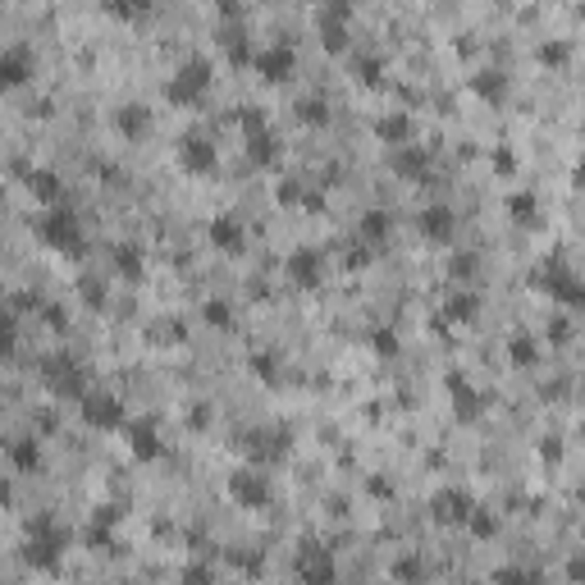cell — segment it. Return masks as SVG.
Masks as SVG:
<instances>
[{
    "label": "cell",
    "mask_w": 585,
    "mask_h": 585,
    "mask_svg": "<svg viewBox=\"0 0 585 585\" xmlns=\"http://www.w3.org/2000/svg\"><path fill=\"white\" fill-rule=\"evenodd\" d=\"M572 334H576V330H572V321H567V316H558V321L549 325V338H554V343H572Z\"/></svg>",
    "instance_id": "cell-42"
},
{
    "label": "cell",
    "mask_w": 585,
    "mask_h": 585,
    "mask_svg": "<svg viewBox=\"0 0 585 585\" xmlns=\"http://www.w3.org/2000/svg\"><path fill=\"white\" fill-rule=\"evenodd\" d=\"M394 170L403 179H425V170H430V151H425V146H403L394 155Z\"/></svg>",
    "instance_id": "cell-23"
},
{
    "label": "cell",
    "mask_w": 585,
    "mask_h": 585,
    "mask_svg": "<svg viewBox=\"0 0 585 585\" xmlns=\"http://www.w3.org/2000/svg\"><path fill=\"white\" fill-rule=\"evenodd\" d=\"M14 343H19L14 311H10V306H0V357H10V353H14Z\"/></svg>",
    "instance_id": "cell-33"
},
{
    "label": "cell",
    "mask_w": 585,
    "mask_h": 585,
    "mask_svg": "<svg viewBox=\"0 0 585 585\" xmlns=\"http://www.w3.org/2000/svg\"><path fill=\"white\" fill-rule=\"evenodd\" d=\"M288 280H293L297 288H321V280H325V256H321L316 247L293 252V256H288Z\"/></svg>",
    "instance_id": "cell-8"
},
{
    "label": "cell",
    "mask_w": 585,
    "mask_h": 585,
    "mask_svg": "<svg viewBox=\"0 0 585 585\" xmlns=\"http://www.w3.org/2000/svg\"><path fill=\"white\" fill-rule=\"evenodd\" d=\"M503 88H508V78L494 73V69L472 78V92H476V96H485V101H498V96H503Z\"/></svg>",
    "instance_id": "cell-28"
},
{
    "label": "cell",
    "mask_w": 585,
    "mask_h": 585,
    "mask_svg": "<svg viewBox=\"0 0 585 585\" xmlns=\"http://www.w3.org/2000/svg\"><path fill=\"white\" fill-rule=\"evenodd\" d=\"M23 179H28V192L37 202H46V206H55L60 197H64V183L51 174V170H23Z\"/></svg>",
    "instance_id": "cell-19"
},
{
    "label": "cell",
    "mask_w": 585,
    "mask_h": 585,
    "mask_svg": "<svg viewBox=\"0 0 585 585\" xmlns=\"http://www.w3.org/2000/svg\"><path fill=\"white\" fill-rule=\"evenodd\" d=\"M567 55H572V46H567V42H554V46H539V60H544V64H563Z\"/></svg>",
    "instance_id": "cell-41"
},
{
    "label": "cell",
    "mask_w": 585,
    "mask_h": 585,
    "mask_svg": "<svg viewBox=\"0 0 585 585\" xmlns=\"http://www.w3.org/2000/svg\"><path fill=\"white\" fill-rule=\"evenodd\" d=\"M32 78V55L23 51V46H14V51H0V96L5 92H14V88H23Z\"/></svg>",
    "instance_id": "cell-12"
},
{
    "label": "cell",
    "mask_w": 585,
    "mask_h": 585,
    "mask_svg": "<svg viewBox=\"0 0 585 585\" xmlns=\"http://www.w3.org/2000/svg\"><path fill=\"white\" fill-rule=\"evenodd\" d=\"M105 10H110L114 19H124V23H133V19H142V14L151 10V0H105Z\"/></svg>",
    "instance_id": "cell-32"
},
{
    "label": "cell",
    "mask_w": 585,
    "mask_h": 585,
    "mask_svg": "<svg viewBox=\"0 0 585 585\" xmlns=\"http://www.w3.org/2000/svg\"><path fill=\"white\" fill-rule=\"evenodd\" d=\"M124 435H129V453L138 462H155L165 453V444H161V435H155L151 421H124Z\"/></svg>",
    "instance_id": "cell-11"
},
{
    "label": "cell",
    "mask_w": 585,
    "mask_h": 585,
    "mask_svg": "<svg viewBox=\"0 0 585 585\" xmlns=\"http://www.w3.org/2000/svg\"><path fill=\"white\" fill-rule=\"evenodd\" d=\"M321 46H325L330 55H338V51L347 46V28H343V19H334V14H321Z\"/></svg>",
    "instance_id": "cell-26"
},
{
    "label": "cell",
    "mask_w": 585,
    "mask_h": 585,
    "mask_svg": "<svg viewBox=\"0 0 585 585\" xmlns=\"http://www.w3.org/2000/svg\"><path fill=\"white\" fill-rule=\"evenodd\" d=\"M211 78H215V64L206 60V55H197V60H188L170 83H165V96H170V105H197L202 101V92L211 88Z\"/></svg>",
    "instance_id": "cell-2"
},
{
    "label": "cell",
    "mask_w": 585,
    "mask_h": 585,
    "mask_svg": "<svg viewBox=\"0 0 585 585\" xmlns=\"http://www.w3.org/2000/svg\"><path fill=\"white\" fill-rule=\"evenodd\" d=\"M448 394H453V403H457V421H476L481 412H485V398H481V389H472L466 384V375L462 371H448Z\"/></svg>",
    "instance_id": "cell-13"
},
{
    "label": "cell",
    "mask_w": 585,
    "mask_h": 585,
    "mask_svg": "<svg viewBox=\"0 0 585 585\" xmlns=\"http://www.w3.org/2000/svg\"><path fill=\"white\" fill-rule=\"evenodd\" d=\"M46 384L55 389L60 398H83V394H88L83 371H78L69 357H55V362H46Z\"/></svg>",
    "instance_id": "cell-10"
},
{
    "label": "cell",
    "mask_w": 585,
    "mask_h": 585,
    "mask_svg": "<svg viewBox=\"0 0 585 585\" xmlns=\"http://www.w3.org/2000/svg\"><path fill=\"white\" fill-rule=\"evenodd\" d=\"M494 174H503V179H513V174H517V155H513L508 146H498V151H494Z\"/></svg>",
    "instance_id": "cell-40"
},
{
    "label": "cell",
    "mask_w": 585,
    "mask_h": 585,
    "mask_svg": "<svg viewBox=\"0 0 585 585\" xmlns=\"http://www.w3.org/2000/svg\"><path fill=\"white\" fill-rule=\"evenodd\" d=\"M78 412L92 430H124V403L110 394H83L78 398Z\"/></svg>",
    "instance_id": "cell-4"
},
{
    "label": "cell",
    "mask_w": 585,
    "mask_h": 585,
    "mask_svg": "<svg viewBox=\"0 0 585 585\" xmlns=\"http://www.w3.org/2000/svg\"><path fill=\"white\" fill-rule=\"evenodd\" d=\"M10 462H14V472H37V466H42V448H37V435L14 439V444H10Z\"/></svg>",
    "instance_id": "cell-25"
},
{
    "label": "cell",
    "mask_w": 585,
    "mask_h": 585,
    "mask_svg": "<svg viewBox=\"0 0 585 585\" xmlns=\"http://www.w3.org/2000/svg\"><path fill=\"white\" fill-rule=\"evenodd\" d=\"M371 261V243L366 247H353V252H347V265H366Z\"/></svg>",
    "instance_id": "cell-46"
},
{
    "label": "cell",
    "mask_w": 585,
    "mask_h": 585,
    "mask_svg": "<svg viewBox=\"0 0 585 585\" xmlns=\"http://www.w3.org/2000/svg\"><path fill=\"white\" fill-rule=\"evenodd\" d=\"M407 133H412V120H407L403 110H398V114H384V120L375 124V138H380V142H389V146H403V142H407Z\"/></svg>",
    "instance_id": "cell-24"
},
{
    "label": "cell",
    "mask_w": 585,
    "mask_h": 585,
    "mask_svg": "<svg viewBox=\"0 0 585 585\" xmlns=\"http://www.w3.org/2000/svg\"><path fill=\"white\" fill-rule=\"evenodd\" d=\"M476 311H481V297L476 293H453L444 302V311L435 316V330H448L453 321H476Z\"/></svg>",
    "instance_id": "cell-17"
},
{
    "label": "cell",
    "mask_w": 585,
    "mask_h": 585,
    "mask_svg": "<svg viewBox=\"0 0 585 585\" xmlns=\"http://www.w3.org/2000/svg\"><path fill=\"white\" fill-rule=\"evenodd\" d=\"M78 288H83V302H88V306H101V302H105V297H101V284H96V280H83Z\"/></svg>",
    "instance_id": "cell-44"
},
{
    "label": "cell",
    "mask_w": 585,
    "mask_h": 585,
    "mask_svg": "<svg viewBox=\"0 0 585 585\" xmlns=\"http://www.w3.org/2000/svg\"><path fill=\"white\" fill-rule=\"evenodd\" d=\"M448 270H453V280H472L476 270H481V261H476V252H457V256L448 261Z\"/></svg>",
    "instance_id": "cell-36"
},
{
    "label": "cell",
    "mask_w": 585,
    "mask_h": 585,
    "mask_svg": "<svg viewBox=\"0 0 585 585\" xmlns=\"http://www.w3.org/2000/svg\"><path fill=\"white\" fill-rule=\"evenodd\" d=\"M357 83L380 88V83H384V64H380V60H357Z\"/></svg>",
    "instance_id": "cell-38"
},
{
    "label": "cell",
    "mask_w": 585,
    "mask_h": 585,
    "mask_svg": "<svg viewBox=\"0 0 585 585\" xmlns=\"http://www.w3.org/2000/svg\"><path fill=\"white\" fill-rule=\"evenodd\" d=\"M247 155H252L256 165H275V161H280V138L270 133L265 124H261V129H247Z\"/></svg>",
    "instance_id": "cell-20"
},
{
    "label": "cell",
    "mask_w": 585,
    "mask_h": 585,
    "mask_svg": "<svg viewBox=\"0 0 585 585\" xmlns=\"http://www.w3.org/2000/svg\"><path fill=\"white\" fill-rule=\"evenodd\" d=\"M202 316H206V325H220V330L233 325V311H229L224 302H206V306H202Z\"/></svg>",
    "instance_id": "cell-39"
},
{
    "label": "cell",
    "mask_w": 585,
    "mask_h": 585,
    "mask_svg": "<svg viewBox=\"0 0 585 585\" xmlns=\"http://www.w3.org/2000/svg\"><path fill=\"white\" fill-rule=\"evenodd\" d=\"M389 229H394V220H389L384 211H366V215H362V238H366V243L389 238Z\"/></svg>",
    "instance_id": "cell-30"
},
{
    "label": "cell",
    "mask_w": 585,
    "mask_h": 585,
    "mask_svg": "<svg viewBox=\"0 0 585 585\" xmlns=\"http://www.w3.org/2000/svg\"><path fill=\"white\" fill-rule=\"evenodd\" d=\"M453 229H457V220H453L448 206H425V211H421V233H425L430 243H448Z\"/></svg>",
    "instance_id": "cell-18"
},
{
    "label": "cell",
    "mask_w": 585,
    "mask_h": 585,
    "mask_svg": "<svg viewBox=\"0 0 585 585\" xmlns=\"http://www.w3.org/2000/svg\"><path fill=\"white\" fill-rule=\"evenodd\" d=\"M297 576L311 581V585L334 581V558H330V549H321V544H306V554L297 558Z\"/></svg>",
    "instance_id": "cell-15"
},
{
    "label": "cell",
    "mask_w": 585,
    "mask_h": 585,
    "mask_svg": "<svg viewBox=\"0 0 585 585\" xmlns=\"http://www.w3.org/2000/svg\"><path fill=\"white\" fill-rule=\"evenodd\" d=\"M539 457H544V462H558V457H563V444H558V439H544V444H539Z\"/></svg>",
    "instance_id": "cell-45"
},
{
    "label": "cell",
    "mask_w": 585,
    "mask_h": 585,
    "mask_svg": "<svg viewBox=\"0 0 585 585\" xmlns=\"http://www.w3.org/2000/svg\"><path fill=\"white\" fill-rule=\"evenodd\" d=\"M371 494H380V498H389V494H394V485H389V481H371Z\"/></svg>",
    "instance_id": "cell-49"
},
{
    "label": "cell",
    "mask_w": 585,
    "mask_h": 585,
    "mask_svg": "<svg viewBox=\"0 0 585 585\" xmlns=\"http://www.w3.org/2000/svg\"><path fill=\"white\" fill-rule=\"evenodd\" d=\"M535 211H539L535 192H513V197H508V215H513L517 224H535Z\"/></svg>",
    "instance_id": "cell-29"
},
{
    "label": "cell",
    "mask_w": 585,
    "mask_h": 585,
    "mask_svg": "<svg viewBox=\"0 0 585 585\" xmlns=\"http://www.w3.org/2000/svg\"><path fill=\"white\" fill-rule=\"evenodd\" d=\"M371 347H375L380 357H398V353H403V338L389 330V325H380V330H371Z\"/></svg>",
    "instance_id": "cell-31"
},
{
    "label": "cell",
    "mask_w": 585,
    "mask_h": 585,
    "mask_svg": "<svg viewBox=\"0 0 585 585\" xmlns=\"http://www.w3.org/2000/svg\"><path fill=\"white\" fill-rule=\"evenodd\" d=\"M394 576H398V581H416V576H421V563H416V558H403V563H394Z\"/></svg>",
    "instance_id": "cell-43"
},
{
    "label": "cell",
    "mask_w": 585,
    "mask_h": 585,
    "mask_svg": "<svg viewBox=\"0 0 585 585\" xmlns=\"http://www.w3.org/2000/svg\"><path fill=\"white\" fill-rule=\"evenodd\" d=\"M114 270L129 280V284H138L142 275H146V261H142V247L138 243H120L114 247Z\"/></svg>",
    "instance_id": "cell-22"
},
{
    "label": "cell",
    "mask_w": 585,
    "mask_h": 585,
    "mask_svg": "<svg viewBox=\"0 0 585 585\" xmlns=\"http://www.w3.org/2000/svg\"><path fill=\"white\" fill-rule=\"evenodd\" d=\"M179 165H183L188 174H211V170H215V146H211L202 133L179 138Z\"/></svg>",
    "instance_id": "cell-7"
},
{
    "label": "cell",
    "mask_w": 585,
    "mask_h": 585,
    "mask_svg": "<svg viewBox=\"0 0 585 585\" xmlns=\"http://www.w3.org/2000/svg\"><path fill=\"white\" fill-rule=\"evenodd\" d=\"M42 311H46V321H51L55 330H64V311H60V306H42Z\"/></svg>",
    "instance_id": "cell-47"
},
{
    "label": "cell",
    "mask_w": 585,
    "mask_h": 585,
    "mask_svg": "<svg viewBox=\"0 0 585 585\" xmlns=\"http://www.w3.org/2000/svg\"><path fill=\"white\" fill-rule=\"evenodd\" d=\"M472 508H476V498L466 494V489H439V494L430 498V513H435L439 526H466Z\"/></svg>",
    "instance_id": "cell-6"
},
{
    "label": "cell",
    "mask_w": 585,
    "mask_h": 585,
    "mask_svg": "<svg viewBox=\"0 0 585 585\" xmlns=\"http://www.w3.org/2000/svg\"><path fill=\"white\" fill-rule=\"evenodd\" d=\"M539 284L544 288H549V297H558V302H567V306H576L585 293H581V284H576V275H572V270L567 265H544V275H539Z\"/></svg>",
    "instance_id": "cell-14"
},
{
    "label": "cell",
    "mask_w": 585,
    "mask_h": 585,
    "mask_svg": "<svg viewBox=\"0 0 585 585\" xmlns=\"http://www.w3.org/2000/svg\"><path fill=\"white\" fill-rule=\"evenodd\" d=\"M293 64H297L293 46H270V51L252 55V69L265 78V83H284V78H293Z\"/></svg>",
    "instance_id": "cell-9"
},
{
    "label": "cell",
    "mask_w": 585,
    "mask_h": 585,
    "mask_svg": "<svg viewBox=\"0 0 585 585\" xmlns=\"http://www.w3.org/2000/svg\"><path fill=\"white\" fill-rule=\"evenodd\" d=\"M297 120L311 124V129H321V124H330V110H325V101H302L297 105Z\"/></svg>",
    "instance_id": "cell-35"
},
{
    "label": "cell",
    "mask_w": 585,
    "mask_h": 585,
    "mask_svg": "<svg viewBox=\"0 0 585 585\" xmlns=\"http://www.w3.org/2000/svg\"><path fill=\"white\" fill-rule=\"evenodd\" d=\"M114 129H120L129 142L146 138V129H151V114H146V105H124V110H114Z\"/></svg>",
    "instance_id": "cell-21"
},
{
    "label": "cell",
    "mask_w": 585,
    "mask_h": 585,
    "mask_svg": "<svg viewBox=\"0 0 585 585\" xmlns=\"http://www.w3.org/2000/svg\"><path fill=\"white\" fill-rule=\"evenodd\" d=\"M192 425H211V407H206V403L192 407Z\"/></svg>",
    "instance_id": "cell-48"
},
{
    "label": "cell",
    "mask_w": 585,
    "mask_h": 585,
    "mask_svg": "<svg viewBox=\"0 0 585 585\" xmlns=\"http://www.w3.org/2000/svg\"><path fill=\"white\" fill-rule=\"evenodd\" d=\"M215 5H220L224 14H238V0H215Z\"/></svg>",
    "instance_id": "cell-50"
},
{
    "label": "cell",
    "mask_w": 585,
    "mask_h": 585,
    "mask_svg": "<svg viewBox=\"0 0 585 585\" xmlns=\"http://www.w3.org/2000/svg\"><path fill=\"white\" fill-rule=\"evenodd\" d=\"M64 544H69V531L55 522V517H37L32 526H28V544H23V558L32 563V567H42V572H51L60 558H64Z\"/></svg>",
    "instance_id": "cell-1"
},
{
    "label": "cell",
    "mask_w": 585,
    "mask_h": 585,
    "mask_svg": "<svg viewBox=\"0 0 585 585\" xmlns=\"http://www.w3.org/2000/svg\"><path fill=\"white\" fill-rule=\"evenodd\" d=\"M252 371H256L265 384H280V362L270 357V353H252Z\"/></svg>",
    "instance_id": "cell-37"
},
{
    "label": "cell",
    "mask_w": 585,
    "mask_h": 585,
    "mask_svg": "<svg viewBox=\"0 0 585 585\" xmlns=\"http://www.w3.org/2000/svg\"><path fill=\"white\" fill-rule=\"evenodd\" d=\"M466 526H472V535H476V539H494V535H498V517H494V513H485V508H472Z\"/></svg>",
    "instance_id": "cell-34"
},
{
    "label": "cell",
    "mask_w": 585,
    "mask_h": 585,
    "mask_svg": "<svg viewBox=\"0 0 585 585\" xmlns=\"http://www.w3.org/2000/svg\"><path fill=\"white\" fill-rule=\"evenodd\" d=\"M37 238H42L46 247H55V252H64V256H78L83 252V224H78L73 211L55 206L42 224H37Z\"/></svg>",
    "instance_id": "cell-3"
},
{
    "label": "cell",
    "mask_w": 585,
    "mask_h": 585,
    "mask_svg": "<svg viewBox=\"0 0 585 585\" xmlns=\"http://www.w3.org/2000/svg\"><path fill=\"white\" fill-rule=\"evenodd\" d=\"M211 243H215L220 252H229V256H238V252L247 247V233H243V224L233 220V215H215V220H211Z\"/></svg>",
    "instance_id": "cell-16"
},
{
    "label": "cell",
    "mask_w": 585,
    "mask_h": 585,
    "mask_svg": "<svg viewBox=\"0 0 585 585\" xmlns=\"http://www.w3.org/2000/svg\"><path fill=\"white\" fill-rule=\"evenodd\" d=\"M508 357H513V366H522V371H526V366H535V362H539V347H535V338H531V334H513V338H508Z\"/></svg>",
    "instance_id": "cell-27"
},
{
    "label": "cell",
    "mask_w": 585,
    "mask_h": 585,
    "mask_svg": "<svg viewBox=\"0 0 585 585\" xmlns=\"http://www.w3.org/2000/svg\"><path fill=\"white\" fill-rule=\"evenodd\" d=\"M229 498L238 503V508H265L270 503V485H265V476L261 472H252V466H238V472L229 476Z\"/></svg>",
    "instance_id": "cell-5"
}]
</instances>
